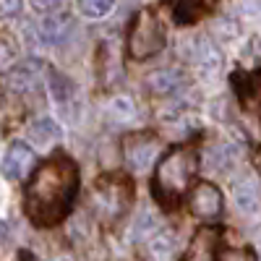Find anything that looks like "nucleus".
<instances>
[{
  "label": "nucleus",
  "instance_id": "nucleus-27",
  "mask_svg": "<svg viewBox=\"0 0 261 261\" xmlns=\"http://www.w3.org/2000/svg\"><path fill=\"white\" fill-rule=\"evenodd\" d=\"M6 235H8V230H6V225H3V222H0V243L6 241Z\"/></svg>",
  "mask_w": 261,
  "mask_h": 261
},
{
  "label": "nucleus",
  "instance_id": "nucleus-24",
  "mask_svg": "<svg viewBox=\"0 0 261 261\" xmlns=\"http://www.w3.org/2000/svg\"><path fill=\"white\" fill-rule=\"evenodd\" d=\"M29 3H32V8L37 13H55L65 0H29Z\"/></svg>",
  "mask_w": 261,
  "mask_h": 261
},
{
  "label": "nucleus",
  "instance_id": "nucleus-9",
  "mask_svg": "<svg viewBox=\"0 0 261 261\" xmlns=\"http://www.w3.org/2000/svg\"><path fill=\"white\" fill-rule=\"evenodd\" d=\"M183 50H186L188 60H193L201 71H217V68H220V63H222L220 50H217V45H214L206 34L191 37V39L186 42V47L180 45V53H183Z\"/></svg>",
  "mask_w": 261,
  "mask_h": 261
},
{
  "label": "nucleus",
  "instance_id": "nucleus-8",
  "mask_svg": "<svg viewBox=\"0 0 261 261\" xmlns=\"http://www.w3.org/2000/svg\"><path fill=\"white\" fill-rule=\"evenodd\" d=\"M191 212L201 220H217L222 214V193L214 183H199L191 191Z\"/></svg>",
  "mask_w": 261,
  "mask_h": 261
},
{
  "label": "nucleus",
  "instance_id": "nucleus-18",
  "mask_svg": "<svg viewBox=\"0 0 261 261\" xmlns=\"http://www.w3.org/2000/svg\"><path fill=\"white\" fill-rule=\"evenodd\" d=\"M107 115H110L115 123H130L136 118V105L130 97L120 94V97H113L110 105H107Z\"/></svg>",
  "mask_w": 261,
  "mask_h": 261
},
{
  "label": "nucleus",
  "instance_id": "nucleus-26",
  "mask_svg": "<svg viewBox=\"0 0 261 261\" xmlns=\"http://www.w3.org/2000/svg\"><path fill=\"white\" fill-rule=\"evenodd\" d=\"M222 261H253L248 251H227L222 256Z\"/></svg>",
  "mask_w": 261,
  "mask_h": 261
},
{
  "label": "nucleus",
  "instance_id": "nucleus-16",
  "mask_svg": "<svg viewBox=\"0 0 261 261\" xmlns=\"http://www.w3.org/2000/svg\"><path fill=\"white\" fill-rule=\"evenodd\" d=\"M146 248H149V256L154 261H170L172 253H175V238H172L167 230H157L146 241Z\"/></svg>",
  "mask_w": 261,
  "mask_h": 261
},
{
  "label": "nucleus",
  "instance_id": "nucleus-2",
  "mask_svg": "<svg viewBox=\"0 0 261 261\" xmlns=\"http://www.w3.org/2000/svg\"><path fill=\"white\" fill-rule=\"evenodd\" d=\"M199 170V154L191 146H175L160 160L154 175V193L162 204H178L188 193Z\"/></svg>",
  "mask_w": 261,
  "mask_h": 261
},
{
  "label": "nucleus",
  "instance_id": "nucleus-14",
  "mask_svg": "<svg viewBox=\"0 0 261 261\" xmlns=\"http://www.w3.org/2000/svg\"><path fill=\"white\" fill-rule=\"evenodd\" d=\"M99 76L105 79V84H113L115 79L123 76V65H120V55H118V47L115 42H105L99 47Z\"/></svg>",
  "mask_w": 261,
  "mask_h": 261
},
{
  "label": "nucleus",
  "instance_id": "nucleus-4",
  "mask_svg": "<svg viewBox=\"0 0 261 261\" xmlns=\"http://www.w3.org/2000/svg\"><path fill=\"white\" fill-rule=\"evenodd\" d=\"M92 204L102 220H107V222L118 220L130 204V183L120 175L99 178L92 191Z\"/></svg>",
  "mask_w": 261,
  "mask_h": 261
},
{
  "label": "nucleus",
  "instance_id": "nucleus-3",
  "mask_svg": "<svg viewBox=\"0 0 261 261\" xmlns=\"http://www.w3.org/2000/svg\"><path fill=\"white\" fill-rule=\"evenodd\" d=\"M165 45H167V32L160 16H154L151 11L136 13L128 32V55L134 60H146V58L160 55Z\"/></svg>",
  "mask_w": 261,
  "mask_h": 261
},
{
  "label": "nucleus",
  "instance_id": "nucleus-25",
  "mask_svg": "<svg viewBox=\"0 0 261 261\" xmlns=\"http://www.w3.org/2000/svg\"><path fill=\"white\" fill-rule=\"evenodd\" d=\"M21 13V0H0V18H13Z\"/></svg>",
  "mask_w": 261,
  "mask_h": 261
},
{
  "label": "nucleus",
  "instance_id": "nucleus-13",
  "mask_svg": "<svg viewBox=\"0 0 261 261\" xmlns=\"http://www.w3.org/2000/svg\"><path fill=\"white\" fill-rule=\"evenodd\" d=\"M146 84H149V89L154 92L157 97H167V94H172V92L180 89L183 71H180V68H160V71H151V73L146 76Z\"/></svg>",
  "mask_w": 261,
  "mask_h": 261
},
{
  "label": "nucleus",
  "instance_id": "nucleus-7",
  "mask_svg": "<svg viewBox=\"0 0 261 261\" xmlns=\"http://www.w3.org/2000/svg\"><path fill=\"white\" fill-rule=\"evenodd\" d=\"M76 34V18L68 13H60V16H50L39 24V42L42 45H50V47H63L68 45Z\"/></svg>",
  "mask_w": 261,
  "mask_h": 261
},
{
  "label": "nucleus",
  "instance_id": "nucleus-22",
  "mask_svg": "<svg viewBox=\"0 0 261 261\" xmlns=\"http://www.w3.org/2000/svg\"><path fill=\"white\" fill-rule=\"evenodd\" d=\"M13 65H16V47L11 45V42L0 39V73L11 71Z\"/></svg>",
  "mask_w": 261,
  "mask_h": 261
},
{
  "label": "nucleus",
  "instance_id": "nucleus-23",
  "mask_svg": "<svg viewBox=\"0 0 261 261\" xmlns=\"http://www.w3.org/2000/svg\"><path fill=\"white\" fill-rule=\"evenodd\" d=\"M246 99H256V105L261 107V71L246 81Z\"/></svg>",
  "mask_w": 261,
  "mask_h": 261
},
{
  "label": "nucleus",
  "instance_id": "nucleus-20",
  "mask_svg": "<svg viewBox=\"0 0 261 261\" xmlns=\"http://www.w3.org/2000/svg\"><path fill=\"white\" fill-rule=\"evenodd\" d=\"M157 230H160V222H157L154 212L144 209V212L136 217V222H134V238H136V241H149V238L154 235Z\"/></svg>",
  "mask_w": 261,
  "mask_h": 261
},
{
  "label": "nucleus",
  "instance_id": "nucleus-19",
  "mask_svg": "<svg viewBox=\"0 0 261 261\" xmlns=\"http://www.w3.org/2000/svg\"><path fill=\"white\" fill-rule=\"evenodd\" d=\"M37 71H39V65H34V63H27V65H18V68L13 71V76H11V86L16 92H32V89H37Z\"/></svg>",
  "mask_w": 261,
  "mask_h": 261
},
{
  "label": "nucleus",
  "instance_id": "nucleus-15",
  "mask_svg": "<svg viewBox=\"0 0 261 261\" xmlns=\"http://www.w3.org/2000/svg\"><path fill=\"white\" fill-rule=\"evenodd\" d=\"M29 139L39 146V149H47V146H53L55 141H60V136H63V130H60V125L53 120V118H39V120H34L32 125H29Z\"/></svg>",
  "mask_w": 261,
  "mask_h": 261
},
{
  "label": "nucleus",
  "instance_id": "nucleus-17",
  "mask_svg": "<svg viewBox=\"0 0 261 261\" xmlns=\"http://www.w3.org/2000/svg\"><path fill=\"white\" fill-rule=\"evenodd\" d=\"M50 94L55 99V105L60 107H68L76 97V86L68 76H63V73H53L50 76Z\"/></svg>",
  "mask_w": 261,
  "mask_h": 261
},
{
  "label": "nucleus",
  "instance_id": "nucleus-5",
  "mask_svg": "<svg viewBox=\"0 0 261 261\" xmlns=\"http://www.w3.org/2000/svg\"><path fill=\"white\" fill-rule=\"evenodd\" d=\"M162 151V141L151 134H134L123 141V160L130 170L144 172L157 162Z\"/></svg>",
  "mask_w": 261,
  "mask_h": 261
},
{
  "label": "nucleus",
  "instance_id": "nucleus-6",
  "mask_svg": "<svg viewBox=\"0 0 261 261\" xmlns=\"http://www.w3.org/2000/svg\"><path fill=\"white\" fill-rule=\"evenodd\" d=\"M232 201L241 214H258L261 212V180L256 172L246 170L232 180Z\"/></svg>",
  "mask_w": 261,
  "mask_h": 261
},
{
  "label": "nucleus",
  "instance_id": "nucleus-1",
  "mask_svg": "<svg viewBox=\"0 0 261 261\" xmlns=\"http://www.w3.org/2000/svg\"><path fill=\"white\" fill-rule=\"evenodd\" d=\"M79 191V170L68 157L42 162L27 186V214L39 227L58 225L68 214Z\"/></svg>",
  "mask_w": 261,
  "mask_h": 261
},
{
  "label": "nucleus",
  "instance_id": "nucleus-11",
  "mask_svg": "<svg viewBox=\"0 0 261 261\" xmlns=\"http://www.w3.org/2000/svg\"><path fill=\"white\" fill-rule=\"evenodd\" d=\"M32 167H34V151L21 141L11 144L3 157V175L11 180H24Z\"/></svg>",
  "mask_w": 261,
  "mask_h": 261
},
{
  "label": "nucleus",
  "instance_id": "nucleus-21",
  "mask_svg": "<svg viewBox=\"0 0 261 261\" xmlns=\"http://www.w3.org/2000/svg\"><path fill=\"white\" fill-rule=\"evenodd\" d=\"M113 6H115V0H81V11L89 18H105L113 11Z\"/></svg>",
  "mask_w": 261,
  "mask_h": 261
},
{
  "label": "nucleus",
  "instance_id": "nucleus-12",
  "mask_svg": "<svg viewBox=\"0 0 261 261\" xmlns=\"http://www.w3.org/2000/svg\"><path fill=\"white\" fill-rule=\"evenodd\" d=\"M238 154H241V151H238L235 144H227V141L212 144L204 154V165H206V170H214V172H227V170L235 167Z\"/></svg>",
  "mask_w": 261,
  "mask_h": 261
},
{
  "label": "nucleus",
  "instance_id": "nucleus-10",
  "mask_svg": "<svg viewBox=\"0 0 261 261\" xmlns=\"http://www.w3.org/2000/svg\"><path fill=\"white\" fill-rule=\"evenodd\" d=\"M217 253H220V230L201 227L191 238L183 261H217Z\"/></svg>",
  "mask_w": 261,
  "mask_h": 261
}]
</instances>
